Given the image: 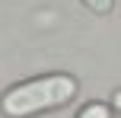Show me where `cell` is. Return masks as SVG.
<instances>
[{
    "instance_id": "1",
    "label": "cell",
    "mask_w": 121,
    "mask_h": 118,
    "mask_svg": "<svg viewBox=\"0 0 121 118\" xmlns=\"http://www.w3.org/2000/svg\"><path fill=\"white\" fill-rule=\"evenodd\" d=\"M73 96H77V80L70 74H48L6 89L0 99V112L6 118H29L48 112V109L67 105Z\"/></svg>"
},
{
    "instance_id": "2",
    "label": "cell",
    "mask_w": 121,
    "mask_h": 118,
    "mask_svg": "<svg viewBox=\"0 0 121 118\" xmlns=\"http://www.w3.org/2000/svg\"><path fill=\"white\" fill-rule=\"evenodd\" d=\"M77 118H112V112H108V105H102V102H92V105H86Z\"/></svg>"
},
{
    "instance_id": "3",
    "label": "cell",
    "mask_w": 121,
    "mask_h": 118,
    "mask_svg": "<svg viewBox=\"0 0 121 118\" xmlns=\"http://www.w3.org/2000/svg\"><path fill=\"white\" fill-rule=\"evenodd\" d=\"M86 6H89L92 13H108L112 10V3H115V0H83Z\"/></svg>"
},
{
    "instance_id": "4",
    "label": "cell",
    "mask_w": 121,
    "mask_h": 118,
    "mask_svg": "<svg viewBox=\"0 0 121 118\" xmlns=\"http://www.w3.org/2000/svg\"><path fill=\"white\" fill-rule=\"evenodd\" d=\"M112 105L121 112V89H115V93H112Z\"/></svg>"
}]
</instances>
